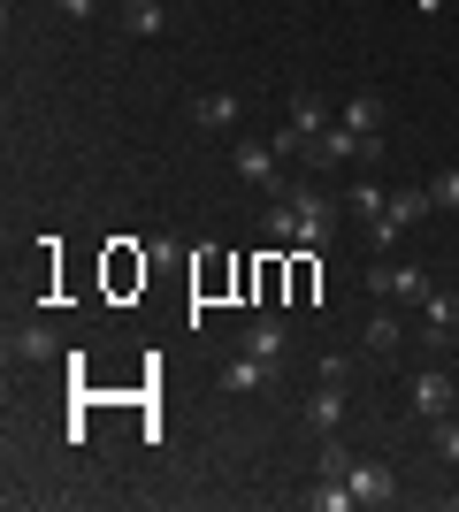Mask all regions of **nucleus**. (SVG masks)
I'll list each match as a JSON object with an SVG mask.
<instances>
[{"mask_svg":"<svg viewBox=\"0 0 459 512\" xmlns=\"http://www.w3.org/2000/svg\"><path fill=\"white\" fill-rule=\"evenodd\" d=\"M429 207H437V199H429V184H406V192H391V222H398V230H414Z\"/></svg>","mask_w":459,"mask_h":512,"instance_id":"obj_16","label":"nucleus"},{"mask_svg":"<svg viewBox=\"0 0 459 512\" xmlns=\"http://www.w3.org/2000/svg\"><path fill=\"white\" fill-rule=\"evenodd\" d=\"M398 344H406V321H398V314H375L368 321V352H375V360H391Z\"/></svg>","mask_w":459,"mask_h":512,"instance_id":"obj_17","label":"nucleus"},{"mask_svg":"<svg viewBox=\"0 0 459 512\" xmlns=\"http://www.w3.org/2000/svg\"><path fill=\"white\" fill-rule=\"evenodd\" d=\"M306 421L322 428V436L345 421V383H314V398H306Z\"/></svg>","mask_w":459,"mask_h":512,"instance_id":"obj_14","label":"nucleus"},{"mask_svg":"<svg viewBox=\"0 0 459 512\" xmlns=\"http://www.w3.org/2000/svg\"><path fill=\"white\" fill-rule=\"evenodd\" d=\"M238 115H245L238 92H199V100H192V123L199 130H238Z\"/></svg>","mask_w":459,"mask_h":512,"instance_id":"obj_11","label":"nucleus"},{"mask_svg":"<svg viewBox=\"0 0 459 512\" xmlns=\"http://www.w3.org/2000/svg\"><path fill=\"white\" fill-rule=\"evenodd\" d=\"M345 490H352V505H398V474L391 467H360V459H352Z\"/></svg>","mask_w":459,"mask_h":512,"instance_id":"obj_9","label":"nucleus"},{"mask_svg":"<svg viewBox=\"0 0 459 512\" xmlns=\"http://www.w3.org/2000/svg\"><path fill=\"white\" fill-rule=\"evenodd\" d=\"M452 329H459V291H437V283H429V299H421V337L444 344Z\"/></svg>","mask_w":459,"mask_h":512,"instance_id":"obj_10","label":"nucleus"},{"mask_svg":"<svg viewBox=\"0 0 459 512\" xmlns=\"http://www.w3.org/2000/svg\"><path fill=\"white\" fill-rule=\"evenodd\" d=\"M8 352H16V360H31V367H39V360H54V352H62V337H54L46 321H23L16 337H8Z\"/></svg>","mask_w":459,"mask_h":512,"instance_id":"obj_12","label":"nucleus"},{"mask_svg":"<svg viewBox=\"0 0 459 512\" xmlns=\"http://www.w3.org/2000/svg\"><path fill=\"white\" fill-rule=\"evenodd\" d=\"M452 375H459V367H452Z\"/></svg>","mask_w":459,"mask_h":512,"instance_id":"obj_21","label":"nucleus"},{"mask_svg":"<svg viewBox=\"0 0 459 512\" xmlns=\"http://www.w3.org/2000/svg\"><path fill=\"white\" fill-rule=\"evenodd\" d=\"M306 161H314V169H360V161H383V138H360V130L329 123L322 138L306 146Z\"/></svg>","mask_w":459,"mask_h":512,"instance_id":"obj_1","label":"nucleus"},{"mask_svg":"<svg viewBox=\"0 0 459 512\" xmlns=\"http://www.w3.org/2000/svg\"><path fill=\"white\" fill-rule=\"evenodd\" d=\"M62 8H69V16H77V23H85V16H92V8H100V0H62Z\"/></svg>","mask_w":459,"mask_h":512,"instance_id":"obj_20","label":"nucleus"},{"mask_svg":"<svg viewBox=\"0 0 459 512\" xmlns=\"http://www.w3.org/2000/svg\"><path fill=\"white\" fill-rule=\"evenodd\" d=\"M429 444H437V459H452V467H459V421H452V413L437 421V436H429Z\"/></svg>","mask_w":459,"mask_h":512,"instance_id":"obj_18","label":"nucleus"},{"mask_svg":"<svg viewBox=\"0 0 459 512\" xmlns=\"http://www.w3.org/2000/svg\"><path fill=\"white\" fill-rule=\"evenodd\" d=\"M352 214H360V222H368V245H398V222H391V192H383V184H352Z\"/></svg>","mask_w":459,"mask_h":512,"instance_id":"obj_5","label":"nucleus"},{"mask_svg":"<svg viewBox=\"0 0 459 512\" xmlns=\"http://www.w3.org/2000/svg\"><path fill=\"white\" fill-rule=\"evenodd\" d=\"M429 199H437V207H459V169H444L437 184H429Z\"/></svg>","mask_w":459,"mask_h":512,"instance_id":"obj_19","label":"nucleus"},{"mask_svg":"<svg viewBox=\"0 0 459 512\" xmlns=\"http://www.w3.org/2000/svg\"><path fill=\"white\" fill-rule=\"evenodd\" d=\"M329 230H337V207H329L322 192H306V184H291V245L299 253H322Z\"/></svg>","mask_w":459,"mask_h":512,"instance_id":"obj_2","label":"nucleus"},{"mask_svg":"<svg viewBox=\"0 0 459 512\" xmlns=\"http://www.w3.org/2000/svg\"><path fill=\"white\" fill-rule=\"evenodd\" d=\"M368 299H429V276H421V268H391V260H375L368 268Z\"/></svg>","mask_w":459,"mask_h":512,"instance_id":"obj_6","label":"nucleus"},{"mask_svg":"<svg viewBox=\"0 0 459 512\" xmlns=\"http://www.w3.org/2000/svg\"><path fill=\"white\" fill-rule=\"evenodd\" d=\"M406 398H414L421 421H444V413L459 406V375L452 367H414V390H406Z\"/></svg>","mask_w":459,"mask_h":512,"instance_id":"obj_4","label":"nucleus"},{"mask_svg":"<svg viewBox=\"0 0 459 512\" xmlns=\"http://www.w3.org/2000/svg\"><path fill=\"white\" fill-rule=\"evenodd\" d=\"M230 169L245 176V184H261V192H291L284 184V153H276V138H238V146H230Z\"/></svg>","mask_w":459,"mask_h":512,"instance_id":"obj_3","label":"nucleus"},{"mask_svg":"<svg viewBox=\"0 0 459 512\" xmlns=\"http://www.w3.org/2000/svg\"><path fill=\"white\" fill-rule=\"evenodd\" d=\"M215 383L230 390V398H253V390H268V383H276V367H268V360H253V352L238 344V352L222 360V375H215Z\"/></svg>","mask_w":459,"mask_h":512,"instance_id":"obj_8","label":"nucleus"},{"mask_svg":"<svg viewBox=\"0 0 459 512\" xmlns=\"http://www.w3.org/2000/svg\"><path fill=\"white\" fill-rule=\"evenodd\" d=\"M161 23H169V8H161V0H123V31H131V39H153Z\"/></svg>","mask_w":459,"mask_h":512,"instance_id":"obj_15","label":"nucleus"},{"mask_svg":"<svg viewBox=\"0 0 459 512\" xmlns=\"http://www.w3.org/2000/svg\"><path fill=\"white\" fill-rule=\"evenodd\" d=\"M245 352H253V360H268V367H284L291 321H284V314H253V321H245Z\"/></svg>","mask_w":459,"mask_h":512,"instance_id":"obj_7","label":"nucleus"},{"mask_svg":"<svg viewBox=\"0 0 459 512\" xmlns=\"http://www.w3.org/2000/svg\"><path fill=\"white\" fill-rule=\"evenodd\" d=\"M337 123L360 130V138H383V100H375V92H352V100L337 107Z\"/></svg>","mask_w":459,"mask_h":512,"instance_id":"obj_13","label":"nucleus"}]
</instances>
